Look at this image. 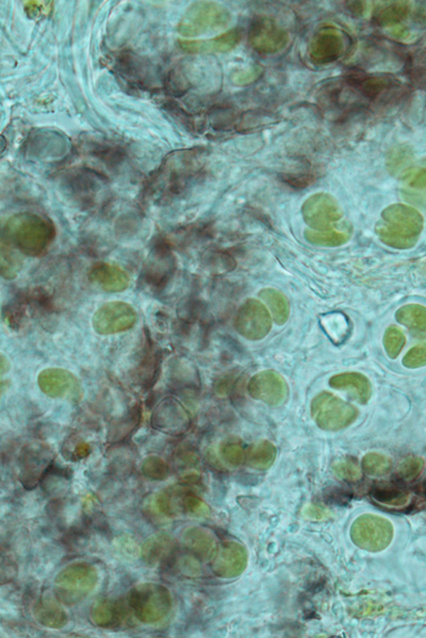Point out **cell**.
Here are the masks:
<instances>
[{
  "mask_svg": "<svg viewBox=\"0 0 426 638\" xmlns=\"http://www.w3.org/2000/svg\"><path fill=\"white\" fill-rule=\"evenodd\" d=\"M98 572L91 564L77 562L63 568L54 579V594L67 606L83 601L95 589Z\"/></svg>",
  "mask_w": 426,
  "mask_h": 638,
  "instance_id": "3",
  "label": "cell"
},
{
  "mask_svg": "<svg viewBox=\"0 0 426 638\" xmlns=\"http://www.w3.org/2000/svg\"><path fill=\"white\" fill-rule=\"evenodd\" d=\"M312 414L321 429L337 432L354 423L357 419L358 410L343 399L323 392L312 400Z\"/></svg>",
  "mask_w": 426,
  "mask_h": 638,
  "instance_id": "6",
  "label": "cell"
},
{
  "mask_svg": "<svg viewBox=\"0 0 426 638\" xmlns=\"http://www.w3.org/2000/svg\"><path fill=\"white\" fill-rule=\"evenodd\" d=\"M396 320L408 329L417 339H426V308L420 304H407L398 308Z\"/></svg>",
  "mask_w": 426,
  "mask_h": 638,
  "instance_id": "24",
  "label": "cell"
},
{
  "mask_svg": "<svg viewBox=\"0 0 426 638\" xmlns=\"http://www.w3.org/2000/svg\"><path fill=\"white\" fill-rule=\"evenodd\" d=\"M403 365L407 368L426 366V343L419 344L411 348L403 359Z\"/></svg>",
  "mask_w": 426,
  "mask_h": 638,
  "instance_id": "38",
  "label": "cell"
},
{
  "mask_svg": "<svg viewBox=\"0 0 426 638\" xmlns=\"http://www.w3.org/2000/svg\"><path fill=\"white\" fill-rule=\"evenodd\" d=\"M372 498L377 502L388 507H403L408 502V495L398 488H377L372 490Z\"/></svg>",
  "mask_w": 426,
  "mask_h": 638,
  "instance_id": "32",
  "label": "cell"
},
{
  "mask_svg": "<svg viewBox=\"0 0 426 638\" xmlns=\"http://www.w3.org/2000/svg\"><path fill=\"white\" fill-rule=\"evenodd\" d=\"M54 228L49 220L35 213L12 216L4 229V237L25 255H41L52 243Z\"/></svg>",
  "mask_w": 426,
  "mask_h": 638,
  "instance_id": "2",
  "label": "cell"
},
{
  "mask_svg": "<svg viewBox=\"0 0 426 638\" xmlns=\"http://www.w3.org/2000/svg\"><path fill=\"white\" fill-rule=\"evenodd\" d=\"M52 464L49 455H41V453H30L24 455L23 462L22 474H20V482L27 490H32L41 481L48 466Z\"/></svg>",
  "mask_w": 426,
  "mask_h": 638,
  "instance_id": "25",
  "label": "cell"
},
{
  "mask_svg": "<svg viewBox=\"0 0 426 638\" xmlns=\"http://www.w3.org/2000/svg\"><path fill=\"white\" fill-rule=\"evenodd\" d=\"M184 543L190 551L201 558H208L215 552V538L210 531L191 528L184 534Z\"/></svg>",
  "mask_w": 426,
  "mask_h": 638,
  "instance_id": "26",
  "label": "cell"
},
{
  "mask_svg": "<svg viewBox=\"0 0 426 638\" xmlns=\"http://www.w3.org/2000/svg\"><path fill=\"white\" fill-rule=\"evenodd\" d=\"M249 392L252 398L268 406H279L288 398L289 388L283 375L274 371H264L252 378Z\"/></svg>",
  "mask_w": 426,
  "mask_h": 638,
  "instance_id": "13",
  "label": "cell"
},
{
  "mask_svg": "<svg viewBox=\"0 0 426 638\" xmlns=\"http://www.w3.org/2000/svg\"><path fill=\"white\" fill-rule=\"evenodd\" d=\"M141 469L144 476L154 481H162L169 476L167 464L161 457H156V455L146 457L142 463Z\"/></svg>",
  "mask_w": 426,
  "mask_h": 638,
  "instance_id": "33",
  "label": "cell"
},
{
  "mask_svg": "<svg viewBox=\"0 0 426 638\" xmlns=\"http://www.w3.org/2000/svg\"><path fill=\"white\" fill-rule=\"evenodd\" d=\"M350 537L355 545L366 551H383L391 543L394 526L386 518L366 514L355 520Z\"/></svg>",
  "mask_w": 426,
  "mask_h": 638,
  "instance_id": "7",
  "label": "cell"
},
{
  "mask_svg": "<svg viewBox=\"0 0 426 638\" xmlns=\"http://www.w3.org/2000/svg\"><path fill=\"white\" fill-rule=\"evenodd\" d=\"M333 470L342 480L348 482H356L362 479V470L357 462L353 459H342L333 465Z\"/></svg>",
  "mask_w": 426,
  "mask_h": 638,
  "instance_id": "37",
  "label": "cell"
},
{
  "mask_svg": "<svg viewBox=\"0 0 426 638\" xmlns=\"http://www.w3.org/2000/svg\"><path fill=\"white\" fill-rule=\"evenodd\" d=\"M329 385L337 390H350L357 397L360 404H366L370 400L372 388L366 375L360 373H344L333 375L329 380Z\"/></svg>",
  "mask_w": 426,
  "mask_h": 638,
  "instance_id": "22",
  "label": "cell"
},
{
  "mask_svg": "<svg viewBox=\"0 0 426 638\" xmlns=\"http://www.w3.org/2000/svg\"><path fill=\"white\" fill-rule=\"evenodd\" d=\"M157 505L161 513L167 516L194 515L205 516L209 513L206 503L196 494L187 488H167L160 493Z\"/></svg>",
  "mask_w": 426,
  "mask_h": 638,
  "instance_id": "11",
  "label": "cell"
},
{
  "mask_svg": "<svg viewBox=\"0 0 426 638\" xmlns=\"http://www.w3.org/2000/svg\"><path fill=\"white\" fill-rule=\"evenodd\" d=\"M9 361L6 359V356L4 354H1V375H5L8 371H9Z\"/></svg>",
  "mask_w": 426,
  "mask_h": 638,
  "instance_id": "43",
  "label": "cell"
},
{
  "mask_svg": "<svg viewBox=\"0 0 426 638\" xmlns=\"http://www.w3.org/2000/svg\"><path fill=\"white\" fill-rule=\"evenodd\" d=\"M136 322L134 308L123 301L108 302L93 316V328L98 335H110L129 330Z\"/></svg>",
  "mask_w": 426,
  "mask_h": 638,
  "instance_id": "10",
  "label": "cell"
},
{
  "mask_svg": "<svg viewBox=\"0 0 426 638\" xmlns=\"http://www.w3.org/2000/svg\"><path fill=\"white\" fill-rule=\"evenodd\" d=\"M409 6L407 3H394L375 12L374 22L379 26H394L404 20L408 16Z\"/></svg>",
  "mask_w": 426,
  "mask_h": 638,
  "instance_id": "31",
  "label": "cell"
},
{
  "mask_svg": "<svg viewBox=\"0 0 426 638\" xmlns=\"http://www.w3.org/2000/svg\"><path fill=\"white\" fill-rule=\"evenodd\" d=\"M260 297L270 308L271 314L277 325H285L290 316V304L286 296L274 289H262Z\"/></svg>",
  "mask_w": 426,
  "mask_h": 638,
  "instance_id": "27",
  "label": "cell"
},
{
  "mask_svg": "<svg viewBox=\"0 0 426 638\" xmlns=\"http://www.w3.org/2000/svg\"><path fill=\"white\" fill-rule=\"evenodd\" d=\"M128 603L134 616L146 625L162 620L172 608L169 589L157 583H144L134 586L128 596Z\"/></svg>",
  "mask_w": 426,
  "mask_h": 638,
  "instance_id": "4",
  "label": "cell"
},
{
  "mask_svg": "<svg viewBox=\"0 0 426 638\" xmlns=\"http://www.w3.org/2000/svg\"><path fill=\"white\" fill-rule=\"evenodd\" d=\"M57 596L45 593L35 603L33 615L37 622L49 629H61L69 621L66 612L58 603Z\"/></svg>",
  "mask_w": 426,
  "mask_h": 638,
  "instance_id": "20",
  "label": "cell"
},
{
  "mask_svg": "<svg viewBox=\"0 0 426 638\" xmlns=\"http://www.w3.org/2000/svg\"><path fill=\"white\" fill-rule=\"evenodd\" d=\"M362 467L370 476H384L391 468V461L389 457L379 453H369L362 459Z\"/></svg>",
  "mask_w": 426,
  "mask_h": 638,
  "instance_id": "34",
  "label": "cell"
},
{
  "mask_svg": "<svg viewBox=\"0 0 426 638\" xmlns=\"http://www.w3.org/2000/svg\"><path fill=\"white\" fill-rule=\"evenodd\" d=\"M235 327L239 335L249 341H260L272 329V317L268 308L256 299L244 302L237 313Z\"/></svg>",
  "mask_w": 426,
  "mask_h": 638,
  "instance_id": "8",
  "label": "cell"
},
{
  "mask_svg": "<svg viewBox=\"0 0 426 638\" xmlns=\"http://www.w3.org/2000/svg\"><path fill=\"white\" fill-rule=\"evenodd\" d=\"M344 52V37L333 28L321 29L309 44L308 56L316 65L329 64L340 58Z\"/></svg>",
  "mask_w": 426,
  "mask_h": 638,
  "instance_id": "15",
  "label": "cell"
},
{
  "mask_svg": "<svg viewBox=\"0 0 426 638\" xmlns=\"http://www.w3.org/2000/svg\"><path fill=\"white\" fill-rule=\"evenodd\" d=\"M232 20L230 12L223 6L208 1L193 4L178 25V32L186 37H199L226 28Z\"/></svg>",
  "mask_w": 426,
  "mask_h": 638,
  "instance_id": "5",
  "label": "cell"
},
{
  "mask_svg": "<svg viewBox=\"0 0 426 638\" xmlns=\"http://www.w3.org/2000/svg\"><path fill=\"white\" fill-rule=\"evenodd\" d=\"M92 622L102 629H117L125 622L127 610L121 601L98 600L90 612Z\"/></svg>",
  "mask_w": 426,
  "mask_h": 638,
  "instance_id": "19",
  "label": "cell"
},
{
  "mask_svg": "<svg viewBox=\"0 0 426 638\" xmlns=\"http://www.w3.org/2000/svg\"><path fill=\"white\" fill-rule=\"evenodd\" d=\"M37 384L42 392L52 398L76 396L81 392L76 375L63 368L44 369L40 373Z\"/></svg>",
  "mask_w": 426,
  "mask_h": 638,
  "instance_id": "16",
  "label": "cell"
},
{
  "mask_svg": "<svg viewBox=\"0 0 426 638\" xmlns=\"http://www.w3.org/2000/svg\"><path fill=\"white\" fill-rule=\"evenodd\" d=\"M52 4L45 1H27L25 5V11L30 18H37L39 16L48 14L52 9Z\"/></svg>",
  "mask_w": 426,
  "mask_h": 638,
  "instance_id": "41",
  "label": "cell"
},
{
  "mask_svg": "<svg viewBox=\"0 0 426 638\" xmlns=\"http://www.w3.org/2000/svg\"><path fill=\"white\" fill-rule=\"evenodd\" d=\"M404 181L411 188H426V167H413L405 171Z\"/></svg>",
  "mask_w": 426,
  "mask_h": 638,
  "instance_id": "40",
  "label": "cell"
},
{
  "mask_svg": "<svg viewBox=\"0 0 426 638\" xmlns=\"http://www.w3.org/2000/svg\"><path fill=\"white\" fill-rule=\"evenodd\" d=\"M302 215L314 231L333 230V227L343 217L336 199L325 193L309 197L302 207Z\"/></svg>",
  "mask_w": 426,
  "mask_h": 638,
  "instance_id": "9",
  "label": "cell"
},
{
  "mask_svg": "<svg viewBox=\"0 0 426 638\" xmlns=\"http://www.w3.org/2000/svg\"><path fill=\"white\" fill-rule=\"evenodd\" d=\"M90 452H91V450H90V447L88 446L87 444H79L78 446H76V449H75V459H83V457H87Z\"/></svg>",
  "mask_w": 426,
  "mask_h": 638,
  "instance_id": "42",
  "label": "cell"
},
{
  "mask_svg": "<svg viewBox=\"0 0 426 638\" xmlns=\"http://www.w3.org/2000/svg\"><path fill=\"white\" fill-rule=\"evenodd\" d=\"M350 81H352V85L367 98H377L394 85V80L381 77V76L379 77H374V76L362 77L360 79L354 78Z\"/></svg>",
  "mask_w": 426,
  "mask_h": 638,
  "instance_id": "30",
  "label": "cell"
},
{
  "mask_svg": "<svg viewBox=\"0 0 426 638\" xmlns=\"http://www.w3.org/2000/svg\"><path fill=\"white\" fill-rule=\"evenodd\" d=\"M247 565V549L237 541H225L215 551L212 570L220 578L232 579L240 576Z\"/></svg>",
  "mask_w": 426,
  "mask_h": 638,
  "instance_id": "14",
  "label": "cell"
},
{
  "mask_svg": "<svg viewBox=\"0 0 426 638\" xmlns=\"http://www.w3.org/2000/svg\"><path fill=\"white\" fill-rule=\"evenodd\" d=\"M152 421L153 427L172 435L182 433L190 425L186 410L174 400L161 404L155 411Z\"/></svg>",
  "mask_w": 426,
  "mask_h": 638,
  "instance_id": "17",
  "label": "cell"
},
{
  "mask_svg": "<svg viewBox=\"0 0 426 638\" xmlns=\"http://www.w3.org/2000/svg\"><path fill=\"white\" fill-rule=\"evenodd\" d=\"M288 42V33L270 18H258L249 29V45L260 54H277Z\"/></svg>",
  "mask_w": 426,
  "mask_h": 638,
  "instance_id": "12",
  "label": "cell"
},
{
  "mask_svg": "<svg viewBox=\"0 0 426 638\" xmlns=\"http://www.w3.org/2000/svg\"><path fill=\"white\" fill-rule=\"evenodd\" d=\"M90 280L102 291L117 293L125 291L129 285V277L121 268L110 264H96L89 274Z\"/></svg>",
  "mask_w": 426,
  "mask_h": 638,
  "instance_id": "21",
  "label": "cell"
},
{
  "mask_svg": "<svg viewBox=\"0 0 426 638\" xmlns=\"http://www.w3.org/2000/svg\"><path fill=\"white\" fill-rule=\"evenodd\" d=\"M423 224V217L417 210L398 203L384 210L375 231L387 246L409 249L417 244Z\"/></svg>",
  "mask_w": 426,
  "mask_h": 638,
  "instance_id": "1",
  "label": "cell"
},
{
  "mask_svg": "<svg viewBox=\"0 0 426 638\" xmlns=\"http://www.w3.org/2000/svg\"><path fill=\"white\" fill-rule=\"evenodd\" d=\"M240 41V30L234 29L213 39L180 41L179 47L182 52L190 54H221L234 49Z\"/></svg>",
  "mask_w": 426,
  "mask_h": 638,
  "instance_id": "18",
  "label": "cell"
},
{
  "mask_svg": "<svg viewBox=\"0 0 426 638\" xmlns=\"http://www.w3.org/2000/svg\"><path fill=\"white\" fill-rule=\"evenodd\" d=\"M423 468V462L418 457L406 459L404 463L401 465L398 474L402 480L405 481H410L415 479Z\"/></svg>",
  "mask_w": 426,
  "mask_h": 638,
  "instance_id": "39",
  "label": "cell"
},
{
  "mask_svg": "<svg viewBox=\"0 0 426 638\" xmlns=\"http://www.w3.org/2000/svg\"><path fill=\"white\" fill-rule=\"evenodd\" d=\"M406 339L400 329L389 327L384 335V347L390 359H396L404 348Z\"/></svg>",
  "mask_w": 426,
  "mask_h": 638,
  "instance_id": "35",
  "label": "cell"
},
{
  "mask_svg": "<svg viewBox=\"0 0 426 638\" xmlns=\"http://www.w3.org/2000/svg\"><path fill=\"white\" fill-rule=\"evenodd\" d=\"M276 459V448L272 443L262 440L249 449L247 464L257 470L268 469Z\"/></svg>",
  "mask_w": 426,
  "mask_h": 638,
  "instance_id": "29",
  "label": "cell"
},
{
  "mask_svg": "<svg viewBox=\"0 0 426 638\" xmlns=\"http://www.w3.org/2000/svg\"><path fill=\"white\" fill-rule=\"evenodd\" d=\"M223 459L232 466H239L245 459V450L242 443L236 438L226 440L221 447Z\"/></svg>",
  "mask_w": 426,
  "mask_h": 638,
  "instance_id": "36",
  "label": "cell"
},
{
  "mask_svg": "<svg viewBox=\"0 0 426 638\" xmlns=\"http://www.w3.org/2000/svg\"><path fill=\"white\" fill-rule=\"evenodd\" d=\"M175 543L167 535H157L144 543L142 548V558L148 565L165 563L174 558Z\"/></svg>",
  "mask_w": 426,
  "mask_h": 638,
  "instance_id": "23",
  "label": "cell"
},
{
  "mask_svg": "<svg viewBox=\"0 0 426 638\" xmlns=\"http://www.w3.org/2000/svg\"><path fill=\"white\" fill-rule=\"evenodd\" d=\"M350 237V229L338 230L314 231L306 230L305 239L307 242L318 246L337 247L345 244Z\"/></svg>",
  "mask_w": 426,
  "mask_h": 638,
  "instance_id": "28",
  "label": "cell"
}]
</instances>
